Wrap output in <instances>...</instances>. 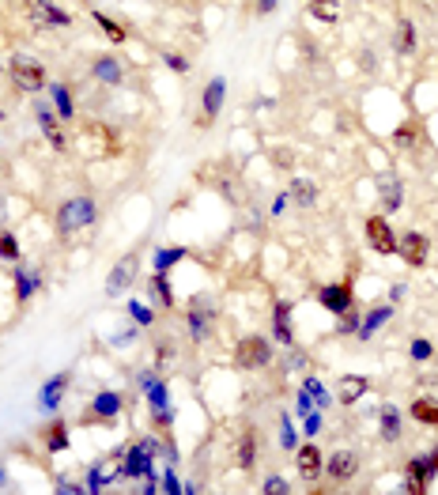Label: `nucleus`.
Here are the masks:
<instances>
[{
    "instance_id": "9b49d317",
    "label": "nucleus",
    "mask_w": 438,
    "mask_h": 495,
    "mask_svg": "<svg viewBox=\"0 0 438 495\" xmlns=\"http://www.w3.org/2000/svg\"><path fill=\"white\" fill-rule=\"evenodd\" d=\"M38 125H42L45 140L53 144V152H68V129L61 125V117H53L45 106H38Z\"/></svg>"
},
{
    "instance_id": "7ed1b4c3",
    "label": "nucleus",
    "mask_w": 438,
    "mask_h": 495,
    "mask_svg": "<svg viewBox=\"0 0 438 495\" xmlns=\"http://www.w3.org/2000/svg\"><path fill=\"white\" fill-rule=\"evenodd\" d=\"M8 76H12V83L20 91H42L45 87V69H42V61H34V57H15L8 64Z\"/></svg>"
},
{
    "instance_id": "b1692460",
    "label": "nucleus",
    "mask_w": 438,
    "mask_h": 495,
    "mask_svg": "<svg viewBox=\"0 0 438 495\" xmlns=\"http://www.w3.org/2000/svg\"><path fill=\"white\" fill-rule=\"evenodd\" d=\"M152 295L159 299V306H166V310L174 306V292H170V284H166V276H163V273H159V276H152Z\"/></svg>"
},
{
    "instance_id": "aec40b11",
    "label": "nucleus",
    "mask_w": 438,
    "mask_h": 495,
    "mask_svg": "<svg viewBox=\"0 0 438 495\" xmlns=\"http://www.w3.org/2000/svg\"><path fill=\"white\" fill-rule=\"evenodd\" d=\"M310 15L314 20H321V23H337L340 20V0H310Z\"/></svg>"
},
{
    "instance_id": "9d476101",
    "label": "nucleus",
    "mask_w": 438,
    "mask_h": 495,
    "mask_svg": "<svg viewBox=\"0 0 438 495\" xmlns=\"http://www.w3.org/2000/svg\"><path fill=\"white\" fill-rule=\"evenodd\" d=\"M427 250H431V242L419 235V231H404V235L397 238V254L404 257L412 268H419V265L427 261Z\"/></svg>"
},
{
    "instance_id": "39448f33",
    "label": "nucleus",
    "mask_w": 438,
    "mask_h": 495,
    "mask_svg": "<svg viewBox=\"0 0 438 495\" xmlns=\"http://www.w3.org/2000/svg\"><path fill=\"white\" fill-rule=\"evenodd\" d=\"M223 95H227V83H223V76H212L208 83H204L200 114H197V129H208L212 121L219 117V110H223Z\"/></svg>"
},
{
    "instance_id": "f704fd0d",
    "label": "nucleus",
    "mask_w": 438,
    "mask_h": 495,
    "mask_svg": "<svg viewBox=\"0 0 438 495\" xmlns=\"http://www.w3.org/2000/svg\"><path fill=\"white\" fill-rule=\"evenodd\" d=\"M412 356H416V359H427V356H431V348H427V344H423V340H419V344H416V348H412Z\"/></svg>"
},
{
    "instance_id": "473e14b6",
    "label": "nucleus",
    "mask_w": 438,
    "mask_h": 495,
    "mask_svg": "<svg viewBox=\"0 0 438 495\" xmlns=\"http://www.w3.org/2000/svg\"><path fill=\"white\" fill-rule=\"evenodd\" d=\"M166 64H170L174 72H185L189 64H185V57H178V53H166Z\"/></svg>"
},
{
    "instance_id": "2f4dec72",
    "label": "nucleus",
    "mask_w": 438,
    "mask_h": 495,
    "mask_svg": "<svg viewBox=\"0 0 438 495\" xmlns=\"http://www.w3.org/2000/svg\"><path fill=\"white\" fill-rule=\"evenodd\" d=\"M95 408H98L102 416H114V412H117V397H110V394H106V397H98V401H95Z\"/></svg>"
},
{
    "instance_id": "6ab92c4d",
    "label": "nucleus",
    "mask_w": 438,
    "mask_h": 495,
    "mask_svg": "<svg viewBox=\"0 0 438 495\" xmlns=\"http://www.w3.org/2000/svg\"><path fill=\"white\" fill-rule=\"evenodd\" d=\"M42 443H45V450H53V454H61L64 446H68V424H50L45 427V435H42Z\"/></svg>"
},
{
    "instance_id": "f8f14e48",
    "label": "nucleus",
    "mask_w": 438,
    "mask_h": 495,
    "mask_svg": "<svg viewBox=\"0 0 438 495\" xmlns=\"http://www.w3.org/2000/svg\"><path fill=\"white\" fill-rule=\"evenodd\" d=\"M337 394H340V405H356L363 394H370V378H363V375H340Z\"/></svg>"
},
{
    "instance_id": "423d86ee",
    "label": "nucleus",
    "mask_w": 438,
    "mask_h": 495,
    "mask_svg": "<svg viewBox=\"0 0 438 495\" xmlns=\"http://www.w3.org/2000/svg\"><path fill=\"white\" fill-rule=\"evenodd\" d=\"M367 242H370V250L381 254V257L397 254V235H393V227H389L386 216H370L367 220Z\"/></svg>"
},
{
    "instance_id": "412c9836",
    "label": "nucleus",
    "mask_w": 438,
    "mask_h": 495,
    "mask_svg": "<svg viewBox=\"0 0 438 495\" xmlns=\"http://www.w3.org/2000/svg\"><path fill=\"white\" fill-rule=\"evenodd\" d=\"M397 50L400 53H412L416 50V23L408 20V15H400V23H397Z\"/></svg>"
},
{
    "instance_id": "6e6552de",
    "label": "nucleus",
    "mask_w": 438,
    "mask_h": 495,
    "mask_svg": "<svg viewBox=\"0 0 438 495\" xmlns=\"http://www.w3.org/2000/svg\"><path fill=\"white\" fill-rule=\"evenodd\" d=\"M318 303L329 314H348L351 306H356V295H351V284L344 280V284H325L318 292Z\"/></svg>"
},
{
    "instance_id": "a211bd4d",
    "label": "nucleus",
    "mask_w": 438,
    "mask_h": 495,
    "mask_svg": "<svg viewBox=\"0 0 438 495\" xmlns=\"http://www.w3.org/2000/svg\"><path fill=\"white\" fill-rule=\"evenodd\" d=\"M419 140H423L419 121H400V129H393V144L400 148H419Z\"/></svg>"
},
{
    "instance_id": "4be33fe9",
    "label": "nucleus",
    "mask_w": 438,
    "mask_h": 495,
    "mask_svg": "<svg viewBox=\"0 0 438 495\" xmlns=\"http://www.w3.org/2000/svg\"><path fill=\"white\" fill-rule=\"evenodd\" d=\"M68 382H72V375H68V371L53 378L50 386H45V394H42V408H57V401H61V389L68 386Z\"/></svg>"
},
{
    "instance_id": "72a5a7b5",
    "label": "nucleus",
    "mask_w": 438,
    "mask_h": 495,
    "mask_svg": "<svg viewBox=\"0 0 438 495\" xmlns=\"http://www.w3.org/2000/svg\"><path fill=\"white\" fill-rule=\"evenodd\" d=\"M272 8H276V0H257V8H254V12H257V15H268Z\"/></svg>"
},
{
    "instance_id": "a878e982",
    "label": "nucleus",
    "mask_w": 438,
    "mask_h": 495,
    "mask_svg": "<svg viewBox=\"0 0 438 495\" xmlns=\"http://www.w3.org/2000/svg\"><path fill=\"white\" fill-rule=\"evenodd\" d=\"M381 424H386V427H381V435L393 443V438L400 435V416H397V408H386V412H381Z\"/></svg>"
},
{
    "instance_id": "c756f323",
    "label": "nucleus",
    "mask_w": 438,
    "mask_h": 495,
    "mask_svg": "<svg viewBox=\"0 0 438 495\" xmlns=\"http://www.w3.org/2000/svg\"><path fill=\"white\" fill-rule=\"evenodd\" d=\"M272 333H276V340H279V344H291V325L284 322V314H276V325H272Z\"/></svg>"
},
{
    "instance_id": "7c9ffc66",
    "label": "nucleus",
    "mask_w": 438,
    "mask_h": 495,
    "mask_svg": "<svg viewBox=\"0 0 438 495\" xmlns=\"http://www.w3.org/2000/svg\"><path fill=\"white\" fill-rule=\"evenodd\" d=\"M261 492H265V495H276V492L284 495L287 492V480H284V476H268V480L261 484Z\"/></svg>"
},
{
    "instance_id": "393cba45",
    "label": "nucleus",
    "mask_w": 438,
    "mask_h": 495,
    "mask_svg": "<svg viewBox=\"0 0 438 495\" xmlns=\"http://www.w3.org/2000/svg\"><path fill=\"white\" fill-rule=\"evenodd\" d=\"M0 257H8V261L20 257V238H15L12 231H0Z\"/></svg>"
},
{
    "instance_id": "f257e3e1",
    "label": "nucleus",
    "mask_w": 438,
    "mask_h": 495,
    "mask_svg": "<svg viewBox=\"0 0 438 495\" xmlns=\"http://www.w3.org/2000/svg\"><path fill=\"white\" fill-rule=\"evenodd\" d=\"M235 363L242 371H265L272 363V344L265 337H257V333H249V337H242L235 344Z\"/></svg>"
},
{
    "instance_id": "dca6fc26",
    "label": "nucleus",
    "mask_w": 438,
    "mask_h": 495,
    "mask_svg": "<svg viewBox=\"0 0 438 495\" xmlns=\"http://www.w3.org/2000/svg\"><path fill=\"white\" fill-rule=\"evenodd\" d=\"M412 419L416 424H423V427H438V401H427V397H419V401H412Z\"/></svg>"
},
{
    "instance_id": "f03ea898",
    "label": "nucleus",
    "mask_w": 438,
    "mask_h": 495,
    "mask_svg": "<svg viewBox=\"0 0 438 495\" xmlns=\"http://www.w3.org/2000/svg\"><path fill=\"white\" fill-rule=\"evenodd\" d=\"M91 223H95V201L91 197H72L61 204V212H57L61 235H72L76 227H91Z\"/></svg>"
},
{
    "instance_id": "ddd939ff",
    "label": "nucleus",
    "mask_w": 438,
    "mask_h": 495,
    "mask_svg": "<svg viewBox=\"0 0 438 495\" xmlns=\"http://www.w3.org/2000/svg\"><path fill=\"white\" fill-rule=\"evenodd\" d=\"M435 476V465L423 461V457H416V461H408V492H427V484H431Z\"/></svg>"
},
{
    "instance_id": "2eb2a0df",
    "label": "nucleus",
    "mask_w": 438,
    "mask_h": 495,
    "mask_svg": "<svg viewBox=\"0 0 438 495\" xmlns=\"http://www.w3.org/2000/svg\"><path fill=\"white\" fill-rule=\"evenodd\" d=\"M378 193H381V208H386V212H397L400 201H404V189H400L397 178H381L378 182Z\"/></svg>"
},
{
    "instance_id": "0eeeda50",
    "label": "nucleus",
    "mask_w": 438,
    "mask_h": 495,
    "mask_svg": "<svg viewBox=\"0 0 438 495\" xmlns=\"http://www.w3.org/2000/svg\"><path fill=\"white\" fill-rule=\"evenodd\" d=\"M356 473H359V454L356 450H337V454H329V461H325V476H329L333 484L356 480Z\"/></svg>"
},
{
    "instance_id": "20e7f679",
    "label": "nucleus",
    "mask_w": 438,
    "mask_h": 495,
    "mask_svg": "<svg viewBox=\"0 0 438 495\" xmlns=\"http://www.w3.org/2000/svg\"><path fill=\"white\" fill-rule=\"evenodd\" d=\"M20 8L27 12V20L38 27H68L72 23V15L64 8H57L53 0H20Z\"/></svg>"
},
{
    "instance_id": "1a4fd4ad",
    "label": "nucleus",
    "mask_w": 438,
    "mask_h": 495,
    "mask_svg": "<svg viewBox=\"0 0 438 495\" xmlns=\"http://www.w3.org/2000/svg\"><path fill=\"white\" fill-rule=\"evenodd\" d=\"M295 469H299L302 484H318L321 473H325V454L318 450L314 443H306L299 454H295Z\"/></svg>"
},
{
    "instance_id": "4468645a",
    "label": "nucleus",
    "mask_w": 438,
    "mask_h": 495,
    "mask_svg": "<svg viewBox=\"0 0 438 495\" xmlns=\"http://www.w3.org/2000/svg\"><path fill=\"white\" fill-rule=\"evenodd\" d=\"M136 265H140V257L136 254H129V257H121L117 261V268H114V276H110V295H117L121 287H125V280H133V273H136Z\"/></svg>"
},
{
    "instance_id": "cd10ccee",
    "label": "nucleus",
    "mask_w": 438,
    "mask_h": 495,
    "mask_svg": "<svg viewBox=\"0 0 438 495\" xmlns=\"http://www.w3.org/2000/svg\"><path fill=\"white\" fill-rule=\"evenodd\" d=\"M53 95H57L61 117H64V121H72V95H68V87H53Z\"/></svg>"
},
{
    "instance_id": "c85d7f7f",
    "label": "nucleus",
    "mask_w": 438,
    "mask_h": 495,
    "mask_svg": "<svg viewBox=\"0 0 438 495\" xmlns=\"http://www.w3.org/2000/svg\"><path fill=\"white\" fill-rule=\"evenodd\" d=\"M95 72L114 83V80H117V64H114V57H98V61H95Z\"/></svg>"
},
{
    "instance_id": "bb28decb",
    "label": "nucleus",
    "mask_w": 438,
    "mask_h": 495,
    "mask_svg": "<svg viewBox=\"0 0 438 495\" xmlns=\"http://www.w3.org/2000/svg\"><path fill=\"white\" fill-rule=\"evenodd\" d=\"M291 189H295V201H299L302 208H306V204H310L314 197H318V189H314L310 182H302V178H295V182H291Z\"/></svg>"
},
{
    "instance_id": "5701e85b",
    "label": "nucleus",
    "mask_w": 438,
    "mask_h": 495,
    "mask_svg": "<svg viewBox=\"0 0 438 495\" xmlns=\"http://www.w3.org/2000/svg\"><path fill=\"white\" fill-rule=\"evenodd\" d=\"M254 465H257V438L246 435L238 443V469H254Z\"/></svg>"
},
{
    "instance_id": "f3484780",
    "label": "nucleus",
    "mask_w": 438,
    "mask_h": 495,
    "mask_svg": "<svg viewBox=\"0 0 438 495\" xmlns=\"http://www.w3.org/2000/svg\"><path fill=\"white\" fill-rule=\"evenodd\" d=\"M91 15H95L98 31L106 34V38L114 42V45H125V42H129V31H125V27H121L117 20H110V15H102V12H91Z\"/></svg>"
}]
</instances>
